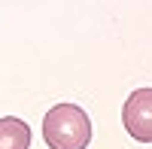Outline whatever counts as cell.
I'll use <instances>...</instances> for the list:
<instances>
[{
  "label": "cell",
  "instance_id": "obj_1",
  "mask_svg": "<svg viewBox=\"0 0 152 149\" xmlns=\"http://www.w3.org/2000/svg\"><path fill=\"white\" fill-rule=\"evenodd\" d=\"M43 140L49 149H85L91 143V119L76 104H58L43 116Z\"/></svg>",
  "mask_w": 152,
  "mask_h": 149
},
{
  "label": "cell",
  "instance_id": "obj_2",
  "mask_svg": "<svg viewBox=\"0 0 152 149\" xmlns=\"http://www.w3.org/2000/svg\"><path fill=\"white\" fill-rule=\"evenodd\" d=\"M122 125L140 143H152V88H137L122 107Z\"/></svg>",
  "mask_w": 152,
  "mask_h": 149
},
{
  "label": "cell",
  "instance_id": "obj_3",
  "mask_svg": "<svg viewBox=\"0 0 152 149\" xmlns=\"http://www.w3.org/2000/svg\"><path fill=\"white\" fill-rule=\"evenodd\" d=\"M0 149H31V128L15 116L0 119Z\"/></svg>",
  "mask_w": 152,
  "mask_h": 149
}]
</instances>
